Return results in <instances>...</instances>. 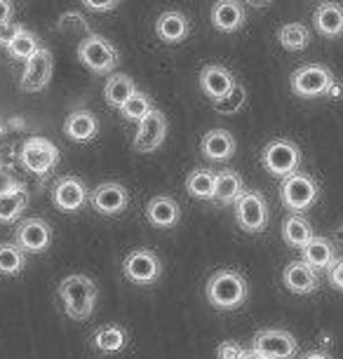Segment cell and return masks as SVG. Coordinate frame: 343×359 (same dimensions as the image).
I'll return each mask as SVG.
<instances>
[{
  "instance_id": "cell-1",
  "label": "cell",
  "mask_w": 343,
  "mask_h": 359,
  "mask_svg": "<svg viewBox=\"0 0 343 359\" xmlns=\"http://www.w3.org/2000/svg\"><path fill=\"white\" fill-rule=\"evenodd\" d=\"M59 298L64 303V313L76 322L90 320L94 308H97V282L87 275H69L59 282L57 289Z\"/></svg>"
},
{
  "instance_id": "cell-2",
  "label": "cell",
  "mask_w": 343,
  "mask_h": 359,
  "mask_svg": "<svg viewBox=\"0 0 343 359\" xmlns=\"http://www.w3.org/2000/svg\"><path fill=\"white\" fill-rule=\"evenodd\" d=\"M207 301L217 310H238L247 301V280L238 270H219L207 280Z\"/></svg>"
},
{
  "instance_id": "cell-3",
  "label": "cell",
  "mask_w": 343,
  "mask_h": 359,
  "mask_svg": "<svg viewBox=\"0 0 343 359\" xmlns=\"http://www.w3.org/2000/svg\"><path fill=\"white\" fill-rule=\"evenodd\" d=\"M261 165L268 174L278 176V179H289L292 174L299 172L301 167V151L294 141L275 139L271 144L264 146L261 151Z\"/></svg>"
},
{
  "instance_id": "cell-4",
  "label": "cell",
  "mask_w": 343,
  "mask_h": 359,
  "mask_svg": "<svg viewBox=\"0 0 343 359\" xmlns=\"http://www.w3.org/2000/svg\"><path fill=\"white\" fill-rule=\"evenodd\" d=\"M17 158L26 172L45 176L59 165V148L45 137H31L22 144Z\"/></svg>"
},
{
  "instance_id": "cell-5",
  "label": "cell",
  "mask_w": 343,
  "mask_h": 359,
  "mask_svg": "<svg viewBox=\"0 0 343 359\" xmlns=\"http://www.w3.org/2000/svg\"><path fill=\"white\" fill-rule=\"evenodd\" d=\"M320 198V188L315 184L313 176H308L306 172H297L289 179L282 181L280 186V200L289 212L301 214L306 209H311Z\"/></svg>"
},
{
  "instance_id": "cell-6",
  "label": "cell",
  "mask_w": 343,
  "mask_h": 359,
  "mask_svg": "<svg viewBox=\"0 0 343 359\" xmlns=\"http://www.w3.org/2000/svg\"><path fill=\"white\" fill-rule=\"evenodd\" d=\"M78 59L92 73L104 76V73H111L118 66V50L106 38L97 36V33H90L87 38L80 40Z\"/></svg>"
},
{
  "instance_id": "cell-7",
  "label": "cell",
  "mask_w": 343,
  "mask_h": 359,
  "mask_svg": "<svg viewBox=\"0 0 343 359\" xmlns=\"http://www.w3.org/2000/svg\"><path fill=\"white\" fill-rule=\"evenodd\" d=\"M336 83L332 71L322 64H306L292 73V92L301 99H315L329 94Z\"/></svg>"
},
{
  "instance_id": "cell-8",
  "label": "cell",
  "mask_w": 343,
  "mask_h": 359,
  "mask_svg": "<svg viewBox=\"0 0 343 359\" xmlns=\"http://www.w3.org/2000/svg\"><path fill=\"white\" fill-rule=\"evenodd\" d=\"M235 219L245 233H264L268 226V205L259 191H245V195L235 202Z\"/></svg>"
},
{
  "instance_id": "cell-9",
  "label": "cell",
  "mask_w": 343,
  "mask_h": 359,
  "mask_svg": "<svg viewBox=\"0 0 343 359\" xmlns=\"http://www.w3.org/2000/svg\"><path fill=\"white\" fill-rule=\"evenodd\" d=\"M252 350H257L266 359H292L297 357L299 343L285 329H261L254 336Z\"/></svg>"
},
{
  "instance_id": "cell-10",
  "label": "cell",
  "mask_w": 343,
  "mask_h": 359,
  "mask_svg": "<svg viewBox=\"0 0 343 359\" xmlns=\"http://www.w3.org/2000/svg\"><path fill=\"white\" fill-rule=\"evenodd\" d=\"M123 275L134 284H153L163 275V263L151 249H134L125 256Z\"/></svg>"
},
{
  "instance_id": "cell-11",
  "label": "cell",
  "mask_w": 343,
  "mask_h": 359,
  "mask_svg": "<svg viewBox=\"0 0 343 359\" xmlns=\"http://www.w3.org/2000/svg\"><path fill=\"white\" fill-rule=\"evenodd\" d=\"M52 73H55V57L47 47H40V50L33 54V57L26 62L24 76L19 80V87L24 92H43L52 80Z\"/></svg>"
},
{
  "instance_id": "cell-12",
  "label": "cell",
  "mask_w": 343,
  "mask_h": 359,
  "mask_svg": "<svg viewBox=\"0 0 343 359\" xmlns=\"http://www.w3.org/2000/svg\"><path fill=\"white\" fill-rule=\"evenodd\" d=\"M15 245L24 254H43L52 245V228L45 219H24L17 226Z\"/></svg>"
},
{
  "instance_id": "cell-13",
  "label": "cell",
  "mask_w": 343,
  "mask_h": 359,
  "mask_svg": "<svg viewBox=\"0 0 343 359\" xmlns=\"http://www.w3.org/2000/svg\"><path fill=\"white\" fill-rule=\"evenodd\" d=\"M90 205L94 207V212H99L102 216H118L130 207V191L123 184L106 181V184L92 188Z\"/></svg>"
},
{
  "instance_id": "cell-14",
  "label": "cell",
  "mask_w": 343,
  "mask_h": 359,
  "mask_svg": "<svg viewBox=\"0 0 343 359\" xmlns=\"http://www.w3.org/2000/svg\"><path fill=\"white\" fill-rule=\"evenodd\" d=\"M52 202H55L59 212L73 214L80 212L90 202V191H87V186L80 179H76V176H64L52 188Z\"/></svg>"
},
{
  "instance_id": "cell-15",
  "label": "cell",
  "mask_w": 343,
  "mask_h": 359,
  "mask_svg": "<svg viewBox=\"0 0 343 359\" xmlns=\"http://www.w3.org/2000/svg\"><path fill=\"white\" fill-rule=\"evenodd\" d=\"M165 139H167V118L156 108L144 123H139L137 134H134V151L153 153L165 144Z\"/></svg>"
},
{
  "instance_id": "cell-16",
  "label": "cell",
  "mask_w": 343,
  "mask_h": 359,
  "mask_svg": "<svg viewBox=\"0 0 343 359\" xmlns=\"http://www.w3.org/2000/svg\"><path fill=\"white\" fill-rule=\"evenodd\" d=\"M200 87H203V92L212 101H221L238 87V83H235L233 73L228 69H224V66H219V64H210L200 71Z\"/></svg>"
},
{
  "instance_id": "cell-17",
  "label": "cell",
  "mask_w": 343,
  "mask_h": 359,
  "mask_svg": "<svg viewBox=\"0 0 343 359\" xmlns=\"http://www.w3.org/2000/svg\"><path fill=\"white\" fill-rule=\"evenodd\" d=\"M64 134L76 144H87L94 141L99 134V120L92 111H73L66 115Z\"/></svg>"
},
{
  "instance_id": "cell-18",
  "label": "cell",
  "mask_w": 343,
  "mask_h": 359,
  "mask_svg": "<svg viewBox=\"0 0 343 359\" xmlns=\"http://www.w3.org/2000/svg\"><path fill=\"white\" fill-rule=\"evenodd\" d=\"M282 282H285V287L292 291V294H299V296L313 294L320 284L318 273H315L313 268H308L304 261L287 263L285 273H282Z\"/></svg>"
},
{
  "instance_id": "cell-19",
  "label": "cell",
  "mask_w": 343,
  "mask_h": 359,
  "mask_svg": "<svg viewBox=\"0 0 343 359\" xmlns=\"http://www.w3.org/2000/svg\"><path fill=\"white\" fill-rule=\"evenodd\" d=\"M146 219L156 228H174L181 219V207L177 200L167 198V195H158V198L149 200L144 209Z\"/></svg>"
},
{
  "instance_id": "cell-20",
  "label": "cell",
  "mask_w": 343,
  "mask_h": 359,
  "mask_svg": "<svg viewBox=\"0 0 343 359\" xmlns=\"http://www.w3.org/2000/svg\"><path fill=\"white\" fill-rule=\"evenodd\" d=\"M247 22L245 15V5L235 3V0H221L212 8V24L214 29L221 33H235L238 29H242Z\"/></svg>"
},
{
  "instance_id": "cell-21",
  "label": "cell",
  "mask_w": 343,
  "mask_h": 359,
  "mask_svg": "<svg viewBox=\"0 0 343 359\" xmlns=\"http://www.w3.org/2000/svg\"><path fill=\"white\" fill-rule=\"evenodd\" d=\"M156 33L163 43L177 45V43H181V40L188 38V33H191V22H188L186 15H181V12L167 10L158 17Z\"/></svg>"
},
{
  "instance_id": "cell-22",
  "label": "cell",
  "mask_w": 343,
  "mask_h": 359,
  "mask_svg": "<svg viewBox=\"0 0 343 359\" xmlns=\"http://www.w3.org/2000/svg\"><path fill=\"white\" fill-rule=\"evenodd\" d=\"M313 24L325 38L343 36V8L339 3H320L313 12Z\"/></svg>"
},
{
  "instance_id": "cell-23",
  "label": "cell",
  "mask_w": 343,
  "mask_h": 359,
  "mask_svg": "<svg viewBox=\"0 0 343 359\" xmlns=\"http://www.w3.org/2000/svg\"><path fill=\"white\" fill-rule=\"evenodd\" d=\"M200 151H203L205 158L212 162L231 160L235 153V139H233V134L226 130H212L205 134L203 141H200Z\"/></svg>"
},
{
  "instance_id": "cell-24",
  "label": "cell",
  "mask_w": 343,
  "mask_h": 359,
  "mask_svg": "<svg viewBox=\"0 0 343 359\" xmlns=\"http://www.w3.org/2000/svg\"><path fill=\"white\" fill-rule=\"evenodd\" d=\"M245 181H242L238 172L221 169V172H217V186H214L212 202H217V205H235L245 195Z\"/></svg>"
},
{
  "instance_id": "cell-25",
  "label": "cell",
  "mask_w": 343,
  "mask_h": 359,
  "mask_svg": "<svg viewBox=\"0 0 343 359\" xmlns=\"http://www.w3.org/2000/svg\"><path fill=\"white\" fill-rule=\"evenodd\" d=\"M301 254H304V261L308 268H313L315 273H320V270H332L334 263H336V254H334V247L332 242L325 240V237H318L315 235L308 245L301 249Z\"/></svg>"
},
{
  "instance_id": "cell-26",
  "label": "cell",
  "mask_w": 343,
  "mask_h": 359,
  "mask_svg": "<svg viewBox=\"0 0 343 359\" xmlns=\"http://www.w3.org/2000/svg\"><path fill=\"white\" fill-rule=\"evenodd\" d=\"M130 343V336H127L125 327H118V324H106V327L97 329L92 334V345L94 350L104 352V355H113V352H123Z\"/></svg>"
},
{
  "instance_id": "cell-27",
  "label": "cell",
  "mask_w": 343,
  "mask_h": 359,
  "mask_svg": "<svg viewBox=\"0 0 343 359\" xmlns=\"http://www.w3.org/2000/svg\"><path fill=\"white\" fill-rule=\"evenodd\" d=\"M134 94H137V85H134V80L130 76H125V73H116V76H111L104 85L106 104L111 108H116V111H120Z\"/></svg>"
},
{
  "instance_id": "cell-28",
  "label": "cell",
  "mask_w": 343,
  "mask_h": 359,
  "mask_svg": "<svg viewBox=\"0 0 343 359\" xmlns=\"http://www.w3.org/2000/svg\"><path fill=\"white\" fill-rule=\"evenodd\" d=\"M313 237H315L313 235V226L301 214L287 216L285 223H282V240H285L289 247L304 249L308 242L313 240Z\"/></svg>"
},
{
  "instance_id": "cell-29",
  "label": "cell",
  "mask_w": 343,
  "mask_h": 359,
  "mask_svg": "<svg viewBox=\"0 0 343 359\" xmlns=\"http://www.w3.org/2000/svg\"><path fill=\"white\" fill-rule=\"evenodd\" d=\"M214 186H217V174L210 172V169H193L186 179V191L195 200H212Z\"/></svg>"
},
{
  "instance_id": "cell-30",
  "label": "cell",
  "mask_w": 343,
  "mask_h": 359,
  "mask_svg": "<svg viewBox=\"0 0 343 359\" xmlns=\"http://www.w3.org/2000/svg\"><path fill=\"white\" fill-rule=\"evenodd\" d=\"M26 268V254L15 242H0V275L15 277Z\"/></svg>"
},
{
  "instance_id": "cell-31",
  "label": "cell",
  "mask_w": 343,
  "mask_h": 359,
  "mask_svg": "<svg viewBox=\"0 0 343 359\" xmlns=\"http://www.w3.org/2000/svg\"><path fill=\"white\" fill-rule=\"evenodd\" d=\"M153 111H156V108H153V101H151L149 94L137 90V94H134V97L127 101L123 108H120V115H123L127 123H137L139 125V123H144V120L149 118Z\"/></svg>"
},
{
  "instance_id": "cell-32",
  "label": "cell",
  "mask_w": 343,
  "mask_h": 359,
  "mask_svg": "<svg viewBox=\"0 0 343 359\" xmlns=\"http://www.w3.org/2000/svg\"><path fill=\"white\" fill-rule=\"evenodd\" d=\"M278 38H280V45L289 52H301V50H306L308 43H311V33H308L306 26L299 22L282 26L278 31Z\"/></svg>"
},
{
  "instance_id": "cell-33",
  "label": "cell",
  "mask_w": 343,
  "mask_h": 359,
  "mask_svg": "<svg viewBox=\"0 0 343 359\" xmlns=\"http://www.w3.org/2000/svg\"><path fill=\"white\" fill-rule=\"evenodd\" d=\"M26 205H29V193L26 191L3 195V198H0V223H5V226L15 223L19 216L24 214Z\"/></svg>"
},
{
  "instance_id": "cell-34",
  "label": "cell",
  "mask_w": 343,
  "mask_h": 359,
  "mask_svg": "<svg viewBox=\"0 0 343 359\" xmlns=\"http://www.w3.org/2000/svg\"><path fill=\"white\" fill-rule=\"evenodd\" d=\"M40 50V43H38V36L29 29H24L22 33H19V38L8 47V54L15 62H29V59L33 57Z\"/></svg>"
},
{
  "instance_id": "cell-35",
  "label": "cell",
  "mask_w": 343,
  "mask_h": 359,
  "mask_svg": "<svg viewBox=\"0 0 343 359\" xmlns=\"http://www.w3.org/2000/svg\"><path fill=\"white\" fill-rule=\"evenodd\" d=\"M245 101H247V92H245V87L238 85L231 94H228L226 99L214 101V108H217L219 113H224V115H231V113H238L240 108L245 106Z\"/></svg>"
},
{
  "instance_id": "cell-36",
  "label": "cell",
  "mask_w": 343,
  "mask_h": 359,
  "mask_svg": "<svg viewBox=\"0 0 343 359\" xmlns=\"http://www.w3.org/2000/svg\"><path fill=\"white\" fill-rule=\"evenodd\" d=\"M22 31H24V26L19 24L17 19L3 24V26H0V47H5V50H8V47L19 38V33H22Z\"/></svg>"
},
{
  "instance_id": "cell-37",
  "label": "cell",
  "mask_w": 343,
  "mask_h": 359,
  "mask_svg": "<svg viewBox=\"0 0 343 359\" xmlns=\"http://www.w3.org/2000/svg\"><path fill=\"white\" fill-rule=\"evenodd\" d=\"M59 29L62 31H76V29H87V19L80 15V12H76V10H71V12H64L62 15V19H59Z\"/></svg>"
},
{
  "instance_id": "cell-38",
  "label": "cell",
  "mask_w": 343,
  "mask_h": 359,
  "mask_svg": "<svg viewBox=\"0 0 343 359\" xmlns=\"http://www.w3.org/2000/svg\"><path fill=\"white\" fill-rule=\"evenodd\" d=\"M19 191H26L22 181H17L10 172L0 169V198H3V195H10V193H19Z\"/></svg>"
},
{
  "instance_id": "cell-39",
  "label": "cell",
  "mask_w": 343,
  "mask_h": 359,
  "mask_svg": "<svg viewBox=\"0 0 343 359\" xmlns=\"http://www.w3.org/2000/svg\"><path fill=\"white\" fill-rule=\"evenodd\" d=\"M242 352L245 350H242L238 343L228 341V343H221L217 348V359H240Z\"/></svg>"
},
{
  "instance_id": "cell-40",
  "label": "cell",
  "mask_w": 343,
  "mask_h": 359,
  "mask_svg": "<svg viewBox=\"0 0 343 359\" xmlns=\"http://www.w3.org/2000/svg\"><path fill=\"white\" fill-rule=\"evenodd\" d=\"M329 282H332L334 289L343 291V259H339L334 263V268L329 270Z\"/></svg>"
},
{
  "instance_id": "cell-41",
  "label": "cell",
  "mask_w": 343,
  "mask_h": 359,
  "mask_svg": "<svg viewBox=\"0 0 343 359\" xmlns=\"http://www.w3.org/2000/svg\"><path fill=\"white\" fill-rule=\"evenodd\" d=\"M85 8L92 12H109L118 8V0H106V3H94V0H85Z\"/></svg>"
},
{
  "instance_id": "cell-42",
  "label": "cell",
  "mask_w": 343,
  "mask_h": 359,
  "mask_svg": "<svg viewBox=\"0 0 343 359\" xmlns=\"http://www.w3.org/2000/svg\"><path fill=\"white\" fill-rule=\"evenodd\" d=\"M12 17H15V5L8 0H0V26L12 22Z\"/></svg>"
},
{
  "instance_id": "cell-43",
  "label": "cell",
  "mask_w": 343,
  "mask_h": 359,
  "mask_svg": "<svg viewBox=\"0 0 343 359\" xmlns=\"http://www.w3.org/2000/svg\"><path fill=\"white\" fill-rule=\"evenodd\" d=\"M301 359H332L327 355V352H322V350H313V352H306Z\"/></svg>"
},
{
  "instance_id": "cell-44",
  "label": "cell",
  "mask_w": 343,
  "mask_h": 359,
  "mask_svg": "<svg viewBox=\"0 0 343 359\" xmlns=\"http://www.w3.org/2000/svg\"><path fill=\"white\" fill-rule=\"evenodd\" d=\"M240 359H266V357H261L257 350H245V352L240 355Z\"/></svg>"
},
{
  "instance_id": "cell-45",
  "label": "cell",
  "mask_w": 343,
  "mask_h": 359,
  "mask_svg": "<svg viewBox=\"0 0 343 359\" xmlns=\"http://www.w3.org/2000/svg\"><path fill=\"white\" fill-rule=\"evenodd\" d=\"M329 94H332V97H341V85H339V83H334V85H332V90H329Z\"/></svg>"
},
{
  "instance_id": "cell-46",
  "label": "cell",
  "mask_w": 343,
  "mask_h": 359,
  "mask_svg": "<svg viewBox=\"0 0 343 359\" xmlns=\"http://www.w3.org/2000/svg\"><path fill=\"white\" fill-rule=\"evenodd\" d=\"M250 8H271V3H247Z\"/></svg>"
},
{
  "instance_id": "cell-47",
  "label": "cell",
  "mask_w": 343,
  "mask_h": 359,
  "mask_svg": "<svg viewBox=\"0 0 343 359\" xmlns=\"http://www.w3.org/2000/svg\"><path fill=\"white\" fill-rule=\"evenodd\" d=\"M3 132H5V130H3V123H0V134H3Z\"/></svg>"
},
{
  "instance_id": "cell-48",
  "label": "cell",
  "mask_w": 343,
  "mask_h": 359,
  "mask_svg": "<svg viewBox=\"0 0 343 359\" xmlns=\"http://www.w3.org/2000/svg\"><path fill=\"white\" fill-rule=\"evenodd\" d=\"M341 235H343V228H341Z\"/></svg>"
}]
</instances>
